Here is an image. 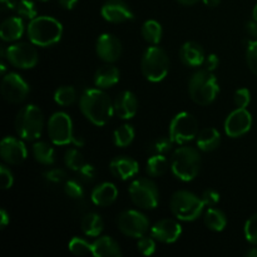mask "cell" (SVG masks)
I'll use <instances>...</instances> for the list:
<instances>
[{
  "label": "cell",
  "mask_w": 257,
  "mask_h": 257,
  "mask_svg": "<svg viewBox=\"0 0 257 257\" xmlns=\"http://www.w3.org/2000/svg\"><path fill=\"white\" fill-rule=\"evenodd\" d=\"M79 107L84 117L94 125H105L114 114V103L102 89H87L80 97Z\"/></svg>",
  "instance_id": "obj_1"
},
{
  "label": "cell",
  "mask_w": 257,
  "mask_h": 257,
  "mask_svg": "<svg viewBox=\"0 0 257 257\" xmlns=\"http://www.w3.org/2000/svg\"><path fill=\"white\" fill-rule=\"evenodd\" d=\"M63 35V25L53 17H37L28 25V37L37 47H52Z\"/></svg>",
  "instance_id": "obj_2"
},
{
  "label": "cell",
  "mask_w": 257,
  "mask_h": 257,
  "mask_svg": "<svg viewBox=\"0 0 257 257\" xmlns=\"http://www.w3.org/2000/svg\"><path fill=\"white\" fill-rule=\"evenodd\" d=\"M201 168V156L196 148L183 146L173 152L171 158V170L176 178L190 182L197 177Z\"/></svg>",
  "instance_id": "obj_3"
},
{
  "label": "cell",
  "mask_w": 257,
  "mask_h": 257,
  "mask_svg": "<svg viewBox=\"0 0 257 257\" xmlns=\"http://www.w3.org/2000/svg\"><path fill=\"white\" fill-rule=\"evenodd\" d=\"M218 92L220 87L217 79L212 72H208L207 69L196 72L188 83V93L191 99L198 105L211 104L216 99Z\"/></svg>",
  "instance_id": "obj_4"
},
{
  "label": "cell",
  "mask_w": 257,
  "mask_h": 257,
  "mask_svg": "<svg viewBox=\"0 0 257 257\" xmlns=\"http://www.w3.org/2000/svg\"><path fill=\"white\" fill-rule=\"evenodd\" d=\"M15 131L18 136L25 141H34L42 136L44 128V117L34 104H28L18 112L15 117Z\"/></svg>",
  "instance_id": "obj_5"
},
{
  "label": "cell",
  "mask_w": 257,
  "mask_h": 257,
  "mask_svg": "<svg viewBox=\"0 0 257 257\" xmlns=\"http://www.w3.org/2000/svg\"><path fill=\"white\" fill-rule=\"evenodd\" d=\"M141 69L146 79L150 82L157 83L163 80L167 77L170 69V59L167 53L157 45L148 47L143 53Z\"/></svg>",
  "instance_id": "obj_6"
},
{
  "label": "cell",
  "mask_w": 257,
  "mask_h": 257,
  "mask_svg": "<svg viewBox=\"0 0 257 257\" xmlns=\"http://www.w3.org/2000/svg\"><path fill=\"white\" fill-rule=\"evenodd\" d=\"M170 207L176 218L190 222V221H195L200 217L203 207H205V203H203L202 198L196 196L195 193L181 190L172 195Z\"/></svg>",
  "instance_id": "obj_7"
},
{
  "label": "cell",
  "mask_w": 257,
  "mask_h": 257,
  "mask_svg": "<svg viewBox=\"0 0 257 257\" xmlns=\"http://www.w3.org/2000/svg\"><path fill=\"white\" fill-rule=\"evenodd\" d=\"M48 135H49L50 141L57 146H65L73 143L77 147H82L84 145L83 140H79L74 136L72 118L64 112H57L49 118Z\"/></svg>",
  "instance_id": "obj_8"
},
{
  "label": "cell",
  "mask_w": 257,
  "mask_h": 257,
  "mask_svg": "<svg viewBox=\"0 0 257 257\" xmlns=\"http://www.w3.org/2000/svg\"><path fill=\"white\" fill-rule=\"evenodd\" d=\"M128 192L132 202L143 210H153L160 202V192L157 186L148 178H138L133 181L128 188Z\"/></svg>",
  "instance_id": "obj_9"
},
{
  "label": "cell",
  "mask_w": 257,
  "mask_h": 257,
  "mask_svg": "<svg viewBox=\"0 0 257 257\" xmlns=\"http://www.w3.org/2000/svg\"><path fill=\"white\" fill-rule=\"evenodd\" d=\"M198 135L196 118L187 112H181L173 117L170 124V138L176 145H186Z\"/></svg>",
  "instance_id": "obj_10"
},
{
  "label": "cell",
  "mask_w": 257,
  "mask_h": 257,
  "mask_svg": "<svg viewBox=\"0 0 257 257\" xmlns=\"http://www.w3.org/2000/svg\"><path fill=\"white\" fill-rule=\"evenodd\" d=\"M117 223L120 232L128 237L141 238L150 230L147 216L136 210H128L120 213Z\"/></svg>",
  "instance_id": "obj_11"
},
{
  "label": "cell",
  "mask_w": 257,
  "mask_h": 257,
  "mask_svg": "<svg viewBox=\"0 0 257 257\" xmlns=\"http://www.w3.org/2000/svg\"><path fill=\"white\" fill-rule=\"evenodd\" d=\"M7 59L13 67L19 69H32L38 64V52L33 43H17L5 49Z\"/></svg>",
  "instance_id": "obj_12"
},
{
  "label": "cell",
  "mask_w": 257,
  "mask_h": 257,
  "mask_svg": "<svg viewBox=\"0 0 257 257\" xmlns=\"http://www.w3.org/2000/svg\"><path fill=\"white\" fill-rule=\"evenodd\" d=\"M2 95L7 102L20 103L28 97L30 88L28 83L17 73H8L3 75Z\"/></svg>",
  "instance_id": "obj_13"
},
{
  "label": "cell",
  "mask_w": 257,
  "mask_h": 257,
  "mask_svg": "<svg viewBox=\"0 0 257 257\" xmlns=\"http://www.w3.org/2000/svg\"><path fill=\"white\" fill-rule=\"evenodd\" d=\"M251 127H252V115L246 108H236L225 120V132L228 137H241L246 135Z\"/></svg>",
  "instance_id": "obj_14"
},
{
  "label": "cell",
  "mask_w": 257,
  "mask_h": 257,
  "mask_svg": "<svg viewBox=\"0 0 257 257\" xmlns=\"http://www.w3.org/2000/svg\"><path fill=\"white\" fill-rule=\"evenodd\" d=\"M95 52L103 62L114 63L122 54V43L115 35L105 33L98 37L95 43Z\"/></svg>",
  "instance_id": "obj_15"
},
{
  "label": "cell",
  "mask_w": 257,
  "mask_h": 257,
  "mask_svg": "<svg viewBox=\"0 0 257 257\" xmlns=\"http://www.w3.org/2000/svg\"><path fill=\"white\" fill-rule=\"evenodd\" d=\"M182 227L177 221L172 218H163L156 222L151 228V236L156 241L163 243H173L180 238Z\"/></svg>",
  "instance_id": "obj_16"
},
{
  "label": "cell",
  "mask_w": 257,
  "mask_h": 257,
  "mask_svg": "<svg viewBox=\"0 0 257 257\" xmlns=\"http://www.w3.org/2000/svg\"><path fill=\"white\" fill-rule=\"evenodd\" d=\"M0 156L9 165H20L28 156L27 147L15 137H5L0 143Z\"/></svg>",
  "instance_id": "obj_17"
},
{
  "label": "cell",
  "mask_w": 257,
  "mask_h": 257,
  "mask_svg": "<svg viewBox=\"0 0 257 257\" xmlns=\"http://www.w3.org/2000/svg\"><path fill=\"white\" fill-rule=\"evenodd\" d=\"M102 17L113 24L130 22L135 18L131 8L123 0H108L102 7Z\"/></svg>",
  "instance_id": "obj_18"
},
{
  "label": "cell",
  "mask_w": 257,
  "mask_h": 257,
  "mask_svg": "<svg viewBox=\"0 0 257 257\" xmlns=\"http://www.w3.org/2000/svg\"><path fill=\"white\" fill-rule=\"evenodd\" d=\"M109 170L115 178L125 181L137 175L140 171V166H138L137 161L133 158L127 157V156H119L110 162Z\"/></svg>",
  "instance_id": "obj_19"
},
{
  "label": "cell",
  "mask_w": 257,
  "mask_h": 257,
  "mask_svg": "<svg viewBox=\"0 0 257 257\" xmlns=\"http://www.w3.org/2000/svg\"><path fill=\"white\" fill-rule=\"evenodd\" d=\"M138 110L137 97L130 90L119 93L114 102V114L122 119H131Z\"/></svg>",
  "instance_id": "obj_20"
},
{
  "label": "cell",
  "mask_w": 257,
  "mask_h": 257,
  "mask_svg": "<svg viewBox=\"0 0 257 257\" xmlns=\"http://www.w3.org/2000/svg\"><path fill=\"white\" fill-rule=\"evenodd\" d=\"M180 58L187 67H200L205 63V50L198 43L187 42L182 45L180 50Z\"/></svg>",
  "instance_id": "obj_21"
},
{
  "label": "cell",
  "mask_w": 257,
  "mask_h": 257,
  "mask_svg": "<svg viewBox=\"0 0 257 257\" xmlns=\"http://www.w3.org/2000/svg\"><path fill=\"white\" fill-rule=\"evenodd\" d=\"M118 197V190L113 183L110 182H103L98 185L97 187L93 188L92 195V202L94 205L100 206V207H107L110 206Z\"/></svg>",
  "instance_id": "obj_22"
},
{
  "label": "cell",
  "mask_w": 257,
  "mask_h": 257,
  "mask_svg": "<svg viewBox=\"0 0 257 257\" xmlns=\"http://www.w3.org/2000/svg\"><path fill=\"white\" fill-rule=\"evenodd\" d=\"M24 22L19 17H12L5 19L0 27V38L4 42H15L24 34Z\"/></svg>",
  "instance_id": "obj_23"
},
{
  "label": "cell",
  "mask_w": 257,
  "mask_h": 257,
  "mask_svg": "<svg viewBox=\"0 0 257 257\" xmlns=\"http://www.w3.org/2000/svg\"><path fill=\"white\" fill-rule=\"evenodd\" d=\"M92 255L95 257H119L122 251L112 237L103 236L92 243Z\"/></svg>",
  "instance_id": "obj_24"
},
{
  "label": "cell",
  "mask_w": 257,
  "mask_h": 257,
  "mask_svg": "<svg viewBox=\"0 0 257 257\" xmlns=\"http://www.w3.org/2000/svg\"><path fill=\"white\" fill-rule=\"evenodd\" d=\"M119 69L114 65H103L95 72L94 74V84L99 87L100 89L110 88L119 82Z\"/></svg>",
  "instance_id": "obj_25"
},
{
  "label": "cell",
  "mask_w": 257,
  "mask_h": 257,
  "mask_svg": "<svg viewBox=\"0 0 257 257\" xmlns=\"http://www.w3.org/2000/svg\"><path fill=\"white\" fill-rule=\"evenodd\" d=\"M197 147L203 152H211L215 151L221 143V136L216 128L208 127L203 128L198 132L197 137Z\"/></svg>",
  "instance_id": "obj_26"
},
{
  "label": "cell",
  "mask_w": 257,
  "mask_h": 257,
  "mask_svg": "<svg viewBox=\"0 0 257 257\" xmlns=\"http://www.w3.org/2000/svg\"><path fill=\"white\" fill-rule=\"evenodd\" d=\"M203 220H205L206 227L215 232H221L225 230L226 225H227V218H226L225 213L215 207H210L206 211Z\"/></svg>",
  "instance_id": "obj_27"
},
{
  "label": "cell",
  "mask_w": 257,
  "mask_h": 257,
  "mask_svg": "<svg viewBox=\"0 0 257 257\" xmlns=\"http://www.w3.org/2000/svg\"><path fill=\"white\" fill-rule=\"evenodd\" d=\"M82 230L84 235L89 236V237H97L100 235L103 231V220L98 213L90 212L87 213L84 217L82 218Z\"/></svg>",
  "instance_id": "obj_28"
},
{
  "label": "cell",
  "mask_w": 257,
  "mask_h": 257,
  "mask_svg": "<svg viewBox=\"0 0 257 257\" xmlns=\"http://www.w3.org/2000/svg\"><path fill=\"white\" fill-rule=\"evenodd\" d=\"M33 156L37 160V162L42 163V165L50 166L55 162V152L54 148L47 142H40L34 143L33 146Z\"/></svg>",
  "instance_id": "obj_29"
},
{
  "label": "cell",
  "mask_w": 257,
  "mask_h": 257,
  "mask_svg": "<svg viewBox=\"0 0 257 257\" xmlns=\"http://www.w3.org/2000/svg\"><path fill=\"white\" fill-rule=\"evenodd\" d=\"M142 35L151 45H157L162 39V27L156 20H147L142 25Z\"/></svg>",
  "instance_id": "obj_30"
},
{
  "label": "cell",
  "mask_w": 257,
  "mask_h": 257,
  "mask_svg": "<svg viewBox=\"0 0 257 257\" xmlns=\"http://www.w3.org/2000/svg\"><path fill=\"white\" fill-rule=\"evenodd\" d=\"M168 170V161L165 155H153L148 158L146 171L151 177H158L162 176Z\"/></svg>",
  "instance_id": "obj_31"
},
{
  "label": "cell",
  "mask_w": 257,
  "mask_h": 257,
  "mask_svg": "<svg viewBox=\"0 0 257 257\" xmlns=\"http://www.w3.org/2000/svg\"><path fill=\"white\" fill-rule=\"evenodd\" d=\"M135 130L131 124H123L114 131L113 141L117 147H127L135 140Z\"/></svg>",
  "instance_id": "obj_32"
},
{
  "label": "cell",
  "mask_w": 257,
  "mask_h": 257,
  "mask_svg": "<svg viewBox=\"0 0 257 257\" xmlns=\"http://www.w3.org/2000/svg\"><path fill=\"white\" fill-rule=\"evenodd\" d=\"M77 99V92L70 85H63L59 87L54 93V100L57 104L67 107V105L73 104Z\"/></svg>",
  "instance_id": "obj_33"
},
{
  "label": "cell",
  "mask_w": 257,
  "mask_h": 257,
  "mask_svg": "<svg viewBox=\"0 0 257 257\" xmlns=\"http://www.w3.org/2000/svg\"><path fill=\"white\" fill-rule=\"evenodd\" d=\"M64 163L69 170L78 172L85 165V161L82 153L77 148H69L64 155Z\"/></svg>",
  "instance_id": "obj_34"
},
{
  "label": "cell",
  "mask_w": 257,
  "mask_h": 257,
  "mask_svg": "<svg viewBox=\"0 0 257 257\" xmlns=\"http://www.w3.org/2000/svg\"><path fill=\"white\" fill-rule=\"evenodd\" d=\"M69 251L74 255L78 256H84V255H92V243H89L88 241H85L84 238L80 237H73L70 240L69 245Z\"/></svg>",
  "instance_id": "obj_35"
},
{
  "label": "cell",
  "mask_w": 257,
  "mask_h": 257,
  "mask_svg": "<svg viewBox=\"0 0 257 257\" xmlns=\"http://www.w3.org/2000/svg\"><path fill=\"white\" fill-rule=\"evenodd\" d=\"M172 140L167 137H160L156 138L151 142L150 145V151L153 155H166L171 151L172 148Z\"/></svg>",
  "instance_id": "obj_36"
},
{
  "label": "cell",
  "mask_w": 257,
  "mask_h": 257,
  "mask_svg": "<svg viewBox=\"0 0 257 257\" xmlns=\"http://www.w3.org/2000/svg\"><path fill=\"white\" fill-rule=\"evenodd\" d=\"M15 10H17L18 15L25 18V19L33 20L34 18H37V8L32 0H19Z\"/></svg>",
  "instance_id": "obj_37"
},
{
  "label": "cell",
  "mask_w": 257,
  "mask_h": 257,
  "mask_svg": "<svg viewBox=\"0 0 257 257\" xmlns=\"http://www.w3.org/2000/svg\"><path fill=\"white\" fill-rule=\"evenodd\" d=\"M243 232H245V237L248 242L252 243V245H257V213L251 216L246 221Z\"/></svg>",
  "instance_id": "obj_38"
},
{
  "label": "cell",
  "mask_w": 257,
  "mask_h": 257,
  "mask_svg": "<svg viewBox=\"0 0 257 257\" xmlns=\"http://www.w3.org/2000/svg\"><path fill=\"white\" fill-rule=\"evenodd\" d=\"M64 192L68 197L74 198V200H79V198H82L83 195H84L82 185L75 180H69L65 182Z\"/></svg>",
  "instance_id": "obj_39"
},
{
  "label": "cell",
  "mask_w": 257,
  "mask_h": 257,
  "mask_svg": "<svg viewBox=\"0 0 257 257\" xmlns=\"http://www.w3.org/2000/svg\"><path fill=\"white\" fill-rule=\"evenodd\" d=\"M246 60H247L251 72L257 75V40L248 42L247 50H246Z\"/></svg>",
  "instance_id": "obj_40"
},
{
  "label": "cell",
  "mask_w": 257,
  "mask_h": 257,
  "mask_svg": "<svg viewBox=\"0 0 257 257\" xmlns=\"http://www.w3.org/2000/svg\"><path fill=\"white\" fill-rule=\"evenodd\" d=\"M138 251H140L142 255L145 256H151L155 253L156 251V240L151 236V237H141L138 238V243H137Z\"/></svg>",
  "instance_id": "obj_41"
},
{
  "label": "cell",
  "mask_w": 257,
  "mask_h": 257,
  "mask_svg": "<svg viewBox=\"0 0 257 257\" xmlns=\"http://www.w3.org/2000/svg\"><path fill=\"white\" fill-rule=\"evenodd\" d=\"M233 100H235V104L237 108H246L251 102L250 90L246 89V88L237 89L233 95Z\"/></svg>",
  "instance_id": "obj_42"
},
{
  "label": "cell",
  "mask_w": 257,
  "mask_h": 257,
  "mask_svg": "<svg viewBox=\"0 0 257 257\" xmlns=\"http://www.w3.org/2000/svg\"><path fill=\"white\" fill-rule=\"evenodd\" d=\"M0 183H2L3 190H8L14 183V177L13 173L7 166H0Z\"/></svg>",
  "instance_id": "obj_43"
},
{
  "label": "cell",
  "mask_w": 257,
  "mask_h": 257,
  "mask_svg": "<svg viewBox=\"0 0 257 257\" xmlns=\"http://www.w3.org/2000/svg\"><path fill=\"white\" fill-rule=\"evenodd\" d=\"M65 177H67V175L60 168H52L44 173V178L50 183H59L64 181Z\"/></svg>",
  "instance_id": "obj_44"
},
{
  "label": "cell",
  "mask_w": 257,
  "mask_h": 257,
  "mask_svg": "<svg viewBox=\"0 0 257 257\" xmlns=\"http://www.w3.org/2000/svg\"><path fill=\"white\" fill-rule=\"evenodd\" d=\"M201 198H202L205 206L213 207V206H216L220 202V193L215 190H206L205 192L202 193V197Z\"/></svg>",
  "instance_id": "obj_45"
},
{
  "label": "cell",
  "mask_w": 257,
  "mask_h": 257,
  "mask_svg": "<svg viewBox=\"0 0 257 257\" xmlns=\"http://www.w3.org/2000/svg\"><path fill=\"white\" fill-rule=\"evenodd\" d=\"M78 173H79V175L82 176L83 180L93 181V180H94L95 175H97V171H95L94 166L88 165V163H85V165L83 166V167L80 168L79 171H78Z\"/></svg>",
  "instance_id": "obj_46"
},
{
  "label": "cell",
  "mask_w": 257,
  "mask_h": 257,
  "mask_svg": "<svg viewBox=\"0 0 257 257\" xmlns=\"http://www.w3.org/2000/svg\"><path fill=\"white\" fill-rule=\"evenodd\" d=\"M220 64V60H218V57L216 54H210L205 60V67L208 72H213L216 70V68Z\"/></svg>",
  "instance_id": "obj_47"
},
{
  "label": "cell",
  "mask_w": 257,
  "mask_h": 257,
  "mask_svg": "<svg viewBox=\"0 0 257 257\" xmlns=\"http://www.w3.org/2000/svg\"><path fill=\"white\" fill-rule=\"evenodd\" d=\"M9 222H10L9 215H8V212L4 210V208H2V210H0V228L4 230V228L9 225Z\"/></svg>",
  "instance_id": "obj_48"
},
{
  "label": "cell",
  "mask_w": 257,
  "mask_h": 257,
  "mask_svg": "<svg viewBox=\"0 0 257 257\" xmlns=\"http://www.w3.org/2000/svg\"><path fill=\"white\" fill-rule=\"evenodd\" d=\"M246 29H247V33L251 35V37L257 38V20H251V22L247 23L246 25Z\"/></svg>",
  "instance_id": "obj_49"
},
{
  "label": "cell",
  "mask_w": 257,
  "mask_h": 257,
  "mask_svg": "<svg viewBox=\"0 0 257 257\" xmlns=\"http://www.w3.org/2000/svg\"><path fill=\"white\" fill-rule=\"evenodd\" d=\"M0 3H2L3 10H8L15 9V8H17V4L19 3V0H0Z\"/></svg>",
  "instance_id": "obj_50"
},
{
  "label": "cell",
  "mask_w": 257,
  "mask_h": 257,
  "mask_svg": "<svg viewBox=\"0 0 257 257\" xmlns=\"http://www.w3.org/2000/svg\"><path fill=\"white\" fill-rule=\"evenodd\" d=\"M59 3H60V5L64 8V9L70 10L75 7V4L78 3V0H59Z\"/></svg>",
  "instance_id": "obj_51"
},
{
  "label": "cell",
  "mask_w": 257,
  "mask_h": 257,
  "mask_svg": "<svg viewBox=\"0 0 257 257\" xmlns=\"http://www.w3.org/2000/svg\"><path fill=\"white\" fill-rule=\"evenodd\" d=\"M203 4L210 8H216L221 3V0H202Z\"/></svg>",
  "instance_id": "obj_52"
},
{
  "label": "cell",
  "mask_w": 257,
  "mask_h": 257,
  "mask_svg": "<svg viewBox=\"0 0 257 257\" xmlns=\"http://www.w3.org/2000/svg\"><path fill=\"white\" fill-rule=\"evenodd\" d=\"M177 2L183 5H193V4H197V3L201 2V0H177Z\"/></svg>",
  "instance_id": "obj_53"
},
{
  "label": "cell",
  "mask_w": 257,
  "mask_h": 257,
  "mask_svg": "<svg viewBox=\"0 0 257 257\" xmlns=\"http://www.w3.org/2000/svg\"><path fill=\"white\" fill-rule=\"evenodd\" d=\"M247 257H257V247H252L251 250L247 251Z\"/></svg>",
  "instance_id": "obj_54"
},
{
  "label": "cell",
  "mask_w": 257,
  "mask_h": 257,
  "mask_svg": "<svg viewBox=\"0 0 257 257\" xmlns=\"http://www.w3.org/2000/svg\"><path fill=\"white\" fill-rule=\"evenodd\" d=\"M252 19L253 20H257V4L253 7V10H252Z\"/></svg>",
  "instance_id": "obj_55"
},
{
  "label": "cell",
  "mask_w": 257,
  "mask_h": 257,
  "mask_svg": "<svg viewBox=\"0 0 257 257\" xmlns=\"http://www.w3.org/2000/svg\"><path fill=\"white\" fill-rule=\"evenodd\" d=\"M38 2H48V0H38Z\"/></svg>",
  "instance_id": "obj_56"
}]
</instances>
